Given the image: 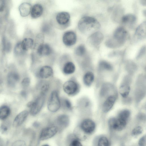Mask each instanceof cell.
Wrapping results in <instances>:
<instances>
[{
	"mask_svg": "<svg viewBox=\"0 0 146 146\" xmlns=\"http://www.w3.org/2000/svg\"><path fill=\"white\" fill-rule=\"evenodd\" d=\"M94 76L91 72H86L83 77V81L84 84L86 86H90L94 81Z\"/></svg>",
	"mask_w": 146,
	"mask_h": 146,
	"instance_id": "27",
	"label": "cell"
},
{
	"mask_svg": "<svg viewBox=\"0 0 146 146\" xmlns=\"http://www.w3.org/2000/svg\"><path fill=\"white\" fill-rule=\"evenodd\" d=\"M47 107L48 110L52 113L56 112L61 108L60 98L57 90H53L50 93L47 101Z\"/></svg>",
	"mask_w": 146,
	"mask_h": 146,
	"instance_id": "4",
	"label": "cell"
},
{
	"mask_svg": "<svg viewBox=\"0 0 146 146\" xmlns=\"http://www.w3.org/2000/svg\"><path fill=\"white\" fill-rule=\"evenodd\" d=\"M76 70V67L74 63L71 61L66 62L63 66L62 71L66 75H70L73 74Z\"/></svg>",
	"mask_w": 146,
	"mask_h": 146,
	"instance_id": "19",
	"label": "cell"
},
{
	"mask_svg": "<svg viewBox=\"0 0 146 146\" xmlns=\"http://www.w3.org/2000/svg\"><path fill=\"white\" fill-rule=\"evenodd\" d=\"M80 127L82 130L86 134H91L94 130L96 125L94 122L90 119H84L81 122Z\"/></svg>",
	"mask_w": 146,
	"mask_h": 146,
	"instance_id": "11",
	"label": "cell"
},
{
	"mask_svg": "<svg viewBox=\"0 0 146 146\" xmlns=\"http://www.w3.org/2000/svg\"><path fill=\"white\" fill-rule=\"evenodd\" d=\"M99 66L100 68L107 70H110L112 69V67L111 65L105 61L100 62L99 64Z\"/></svg>",
	"mask_w": 146,
	"mask_h": 146,
	"instance_id": "33",
	"label": "cell"
},
{
	"mask_svg": "<svg viewBox=\"0 0 146 146\" xmlns=\"http://www.w3.org/2000/svg\"><path fill=\"white\" fill-rule=\"evenodd\" d=\"M127 31L122 27H117L114 31L113 35L107 39L105 42L106 45L111 48H116L122 46L127 38Z\"/></svg>",
	"mask_w": 146,
	"mask_h": 146,
	"instance_id": "1",
	"label": "cell"
},
{
	"mask_svg": "<svg viewBox=\"0 0 146 146\" xmlns=\"http://www.w3.org/2000/svg\"><path fill=\"white\" fill-rule=\"evenodd\" d=\"M20 46L23 51H27L31 49L34 44L33 40L30 38H25L20 42Z\"/></svg>",
	"mask_w": 146,
	"mask_h": 146,
	"instance_id": "24",
	"label": "cell"
},
{
	"mask_svg": "<svg viewBox=\"0 0 146 146\" xmlns=\"http://www.w3.org/2000/svg\"><path fill=\"white\" fill-rule=\"evenodd\" d=\"M123 12V10L121 8L117 7L114 10L112 15V18L114 21H119L120 19L121 21L122 17V15Z\"/></svg>",
	"mask_w": 146,
	"mask_h": 146,
	"instance_id": "28",
	"label": "cell"
},
{
	"mask_svg": "<svg viewBox=\"0 0 146 146\" xmlns=\"http://www.w3.org/2000/svg\"><path fill=\"white\" fill-rule=\"evenodd\" d=\"M104 36L100 32L96 31L92 34L87 39V43L93 47L98 46L103 40Z\"/></svg>",
	"mask_w": 146,
	"mask_h": 146,
	"instance_id": "8",
	"label": "cell"
},
{
	"mask_svg": "<svg viewBox=\"0 0 146 146\" xmlns=\"http://www.w3.org/2000/svg\"><path fill=\"white\" fill-rule=\"evenodd\" d=\"M70 18V15L68 13L66 12H62L58 13L56 17L57 22L61 25L67 24L69 21Z\"/></svg>",
	"mask_w": 146,
	"mask_h": 146,
	"instance_id": "16",
	"label": "cell"
},
{
	"mask_svg": "<svg viewBox=\"0 0 146 146\" xmlns=\"http://www.w3.org/2000/svg\"><path fill=\"white\" fill-rule=\"evenodd\" d=\"M138 144L139 146H146L145 135L142 136L139 140Z\"/></svg>",
	"mask_w": 146,
	"mask_h": 146,
	"instance_id": "42",
	"label": "cell"
},
{
	"mask_svg": "<svg viewBox=\"0 0 146 146\" xmlns=\"http://www.w3.org/2000/svg\"><path fill=\"white\" fill-rule=\"evenodd\" d=\"M24 51L22 50L20 46V42L18 43L15 46L14 49V52L16 54H22Z\"/></svg>",
	"mask_w": 146,
	"mask_h": 146,
	"instance_id": "40",
	"label": "cell"
},
{
	"mask_svg": "<svg viewBox=\"0 0 146 146\" xmlns=\"http://www.w3.org/2000/svg\"><path fill=\"white\" fill-rule=\"evenodd\" d=\"M46 96L39 94L34 100L27 103V106L31 115L35 116L40 112L44 105Z\"/></svg>",
	"mask_w": 146,
	"mask_h": 146,
	"instance_id": "3",
	"label": "cell"
},
{
	"mask_svg": "<svg viewBox=\"0 0 146 146\" xmlns=\"http://www.w3.org/2000/svg\"><path fill=\"white\" fill-rule=\"evenodd\" d=\"M143 14H144V15L145 16L146 15V11L145 10L143 11Z\"/></svg>",
	"mask_w": 146,
	"mask_h": 146,
	"instance_id": "46",
	"label": "cell"
},
{
	"mask_svg": "<svg viewBox=\"0 0 146 146\" xmlns=\"http://www.w3.org/2000/svg\"><path fill=\"white\" fill-rule=\"evenodd\" d=\"M61 108L65 111H71L73 109V106L70 100L66 98H60Z\"/></svg>",
	"mask_w": 146,
	"mask_h": 146,
	"instance_id": "25",
	"label": "cell"
},
{
	"mask_svg": "<svg viewBox=\"0 0 146 146\" xmlns=\"http://www.w3.org/2000/svg\"><path fill=\"white\" fill-rule=\"evenodd\" d=\"M141 4L144 6H145L146 5V0H142L140 1Z\"/></svg>",
	"mask_w": 146,
	"mask_h": 146,
	"instance_id": "45",
	"label": "cell"
},
{
	"mask_svg": "<svg viewBox=\"0 0 146 146\" xmlns=\"http://www.w3.org/2000/svg\"><path fill=\"white\" fill-rule=\"evenodd\" d=\"M11 111L9 107L3 105L0 107V120H5L10 114Z\"/></svg>",
	"mask_w": 146,
	"mask_h": 146,
	"instance_id": "26",
	"label": "cell"
},
{
	"mask_svg": "<svg viewBox=\"0 0 146 146\" xmlns=\"http://www.w3.org/2000/svg\"><path fill=\"white\" fill-rule=\"evenodd\" d=\"M130 88L129 86L126 84L121 85L119 88V92L121 96L125 98L129 94Z\"/></svg>",
	"mask_w": 146,
	"mask_h": 146,
	"instance_id": "29",
	"label": "cell"
},
{
	"mask_svg": "<svg viewBox=\"0 0 146 146\" xmlns=\"http://www.w3.org/2000/svg\"><path fill=\"white\" fill-rule=\"evenodd\" d=\"M56 121L58 129V128H64L67 127L69 124V117L66 114H60L56 117Z\"/></svg>",
	"mask_w": 146,
	"mask_h": 146,
	"instance_id": "14",
	"label": "cell"
},
{
	"mask_svg": "<svg viewBox=\"0 0 146 146\" xmlns=\"http://www.w3.org/2000/svg\"><path fill=\"white\" fill-rule=\"evenodd\" d=\"M68 146H83L79 139L75 136L70 140Z\"/></svg>",
	"mask_w": 146,
	"mask_h": 146,
	"instance_id": "35",
	"label": "cell"
},
{
	"mask_svg": "<svg viewBox=\"0 0 146 146\" xmlns=\"http://www.w3.org/2000/svg\"><path fill=\"white\" fill-rule=\"evenodd\" d=\"M86 48L83 44H80L78 46L75 50V53L78 56H81L85 53Z\"/></svg>",
	"mask_w": 146,
	"mask_h": 146,
	"instance_id": "32",
	"label": "cell"
},
{
	"mask_svg": "<svg viewBox=\"0 0 146 146\" xmlns=\"http://www.w3.org/2000/svg\"><path fill=\"white\" fill-rule=\"evenodd\" d=\"M116 100V97L114 96H109L104 102L102 107L104 112L106 113L109 111L113 106Z\"/></svg>",
	"mask_w": 146,
	"mask_h": 146,
	"instance_id": "18",
	"label": "cell"
},
{
	"mask_svg": "<svg viewBox=\"0 0 146 146\" xmlns=\"http://www.w3.org/2000/svg\"><path fill=\"white\" fill-rule=\"evenodd\" d=\"M146 21L142 23L137 28L133 36L134 41L141 40L146 38Z\"/></svg>",
	"mask_w": 146,
	"mask_h": 146,
	"instance_id": "12",
	"label": "cell"
},
{
	"mask_svg": "<svg viewBox=\"0 0 146 146\" xmlns=\"http://www.w3.org/2000/svg\"><path fill=\"white\" fill-rule=\"evenodd\" d=\"M58 129L56 125L48 126L43 128L41 131L39 136L40 140H46L54 136L58 132Z\"/></svg>",
	"mask_w": 146,
	"mask_h": 146,
	"instance_id": "6",
	"label": "cell"
},
{
	"mask_svg": "<svg viewBox=\"0 0 146 146\" xmlns=\"http://www.w3.org/2000/svg\"><path fill=\"white\" fill-rule=\"evenodd\" d=\"M0 146H5L4 141L1 137H0Z\"/></svg>",
	"mask_w": 146,
	"mask_h": 146,
	"instance_id": "44",
	"label": "cell"
},
{
	"mask_svg": "<svg viewBox=\"0 0 146 146\" xmlns=\"http://www.w3.org/2000/svg\"><path fill=\"white\" fill-rule=\"evenodd\" d=\"M50 88V83L48 81H41L38 86L39 94L46 96Z\"/></svg>",
	"mask_w": 146,
	"mask_h": 146,
	"instance_id": "23",
	"label": "cell"
},
{
	"mask_svg": "<svg viewBox=\"0 0 146 146\" xmlns=\"http://www.w3.org/2000/svg\"><path fill=\"white\" fill-rule=\"evenodd\" d=\"M6 3L5 1L0 0V14H3L6 9Z\"/></svg>",
	"mask_w": 146,
	"mask_h": 146,
	"instance_id": "39",
	"label": "cell"
},
{
	"mask_svg": "<svg viewBox=\"0 0 146 146\" xmlns=\"http://www.w3.org/2000/svg\"><path fill=\"white\" fill-rule=\"evenodd\" d=\"M10 123L8 121H5L0 125V132L3 135L8 133L10 129Z\"/></svg>",
	"mask_w": 146,
	"mask_h": 146,
	"instance_id": "30",
	"label": "cell"
},
{
	"mask_svg": "<svg viewBox=\"0 0 146 146\" xmlns=\"http://www.w3.org/2000/svg\"><path fill=\"white\" fill-rule=\"evenodd\" d=\"M31 83V80L29 77H26L22 80L21 84L22 87L24 89L27 88L30 85Z\"/></svg>",
	"mask_w": 146,
	"mask_h": 146,
	"instance_id": "38",
	"label": "cell"
},
{
	"mask_svg": "<svg viewBox=\"0 0 146 146\" xmlns=\"http://www.w3.org/2000/svg\"><path fill=\"white\" fill-rule=\"evenodd\" d=\"M136 20L135 16L131 14H128L123 15L121 20L123 24L129 27L133 26L135 23Z\"/></svg>",
	"mask_w": 146,
	"mask_h": 146,
	"instance_id": "20",
	"label": "cell"
},
{
	"mask_svg": "<svg viewBox=\"0 0 146 146\" xmlns=\"http://www.w3.org/2000/svg\"><path fill=\"white\" fill-rule=\"evenodd\" d=\"M98 146H109V141L108 139L103 136L99 139Z\"/></svg>",
	"mask_w": 146,
	"mask_h": 146,
	"instance_id": "34",
	"label": "cell"
},
{
	"mask_svg": "<svg viewBox=\"0 0 146 146\" xmlns=\"http://www.w3.org/2000/svg\"><path fill=\"white\" fill-rule=\"evenodd\" d=\"M77 36L76 33L71 31L65 32L63 35L62 41L65 45L71 46L74 45L76 42Z\"/></svg>",
	"mask_w": 146,
	"mask_h": 146,
	"instance_id": "13",
	"label": "cell"
},
{
	"mask_svg": "<svg viewBox=\"0 0 146 146\" xmlns=\"http://www.w3.org/2000/svg\"><path fill=\"white\" fill-rule=\"evenodd\" d=\"M41 146H50L48 144H45L42 145Z\"/></svg>",
	"mask_w": 146,
	"mask_h": 146,
	"instance_id": "47",
	"label": "cell"
},
{
	"mask_svg": "<svg viewBox=\"0 0 146 146\" xmlns=\"http://www.w3.org/2000/svg\"><path fill=\"white\" fill-rule=\"evenodd\" d=\"M146 47L145 46H143L140 50L137 56V58H141L145 53Z\"/></svg>",
	"mask_w": 146,
	"mask_h": 146,
	"instance_id": "41",
	"label": "cell"
},
{
	"mask_svg": "<svg viewBox=\"0 0 146 146\" xmlns=\"http://www.w3.org/2000/svg\"><path fill=\"white\" fill-rule=\"evenodd\" d=\"M100 27V24L97 20L94 18L88 16L82 17L78 24L79 29L83 33H93L99 29Z\"/></svg>",
	"mask_w": 146,
	"mask_h": 146,
	"instance_id": "2",
	"label": "cell"
},
{
	"mask_svg": "<svg viewBox=\"0 0 146 146\" xmlns=\"http://www.w3.org/2000/svg\"><path fill=\"white\" fill-rule=\"evenodd\" d=\"M20 78L19 75L16 72H10L7 76V83L9 86L14 87L19 80Z\"/></svg>",
	"mask_w": 146,
	"mask_h": 146,
	"instance_id": "15",
	"label": "cell"
},
{
	"mask_svg": "<svg viewBox=\"0 0 146 146\" xmlns=\"http://www.w3.org/2000/svg\"><path fill=\"white\" fill-rule=\"evenodd\" d=\"M21 94L22 96L24 97H26L27 95V92L24 90H23L21 92Z\"/></svg>",
	"mask_w": 146,
	"mask_h": 146,
	"instance_id": "43",
	"label": "cell"
},
{
	"mask_svg": "<svg viewBox=\"0 0 146 146\" xmlns=\"http://www.w3.org/2000/svg\"><path fill=\"white\" fill-rule=\"evenodd\" d=\"M10 146H27L25 141L21 139H16L13 141Z\"/></svg>",
	"mask_w": 146,
	"mask_h": 146,
	"instance_id": "36",
	"label": "cell"
},
{
	"mask_svg": "<svg viewBox=\"0 0 146 146\" xmlns=\"http://www.w3.org/2000/svg\"><path fill=\"white\" fill-rule=\"evenodd\" d=\"M78 83L75 80L72 79L65 82L62 86L64 92L70 96H74L77 94L80 90Z\"/></svg>",
	"mask_w": 146,
	"mask_h": 146,
	"instance_id": "5",
	"label": "cell"
},
{
	"mask_svg": "<svg viewBox=\"0 0 146 146\" xmlns=\"http://www.w3.org/2000/svg\"><path fill=\"white\" fill-rule=\"evenodd\" d=\"M29 111L23 110L18 113L14 118L12 124L14 128H18L21 126L27 118L29 114Z\"/></svg>",
	"mask_w": 146,
	"mask_h": 146,
	"instance_id": "9",
	"label": "cell"
},
{
	"mask_svg": "<svg viewBox=\"0 0 146 146\" xmlns=\"http://www.w3.org/2000/svg\"><path fill=\"white\" fill-rule=\"evenodd\" d=\"M51 49L50 46L46 44L42 43L39 45L37 48V52L40 56H47L50 54Z\"/></svg>",
	"mask_w": 146,
	"mask_h": 146,
	"instance_id": "17",
	"label": "cell"
},
{
	"mask_svg": "<svg viewBox=\"0 0 146 146\" xmlns=\"http://www.w3.org/2000/svg\"><path fill=\"white\" fill-rule=\"evenodd\" d=\"M143 131L142 128L138 126L134 128L132 131L131 135L133 136H136L141 134Z\"/></svg>",
	"mask_w": 146,
	"mask_h": 146,
	"instance_id": "37",
	"label": "cell"
},
{
	"mask_svg": "<svg viewBox=\"0 0 146 146\" xmlns=\"http://www.w3.org/2000/svg\"><path fill=\"white\" fill-rule=\"evenodd\" d=\"M52 68L48 65H44L41 67L37 72V75L39 78L46 79L51 77L53 74Z\"/></svg>",
	"mask_w": 146,
	"mask_h": 146,
	"instance_id": "10",
	"label": "cell"
},
{
	"mask_svg": "<svg viewBox=\"0 0 146 146\" xmlns=\"http://www.w3.org/2000/svg\"><path fill=\"white\" fill-rule=\"evenodd\" d=\"M43 8L40 4H35L32 7L31 14L32 18L34 19L40 17L43 12Z\"/></svg>",
	"mask_w": 146,
	"mask_h": 146,
	"instance_id": "22",
	"label": "cell"
},
{
	"mask_svg": "<svg viewBox=\"0 0 146 146\" xmlns=\"http://www.w3.org/2000/svg\"><path fill=\"white\" fill-rule=\"evenodd\" d=\"M130 114V113L129 110H125L121 111L119 113L117 117L127 121Z\"/></svg>",
	"mask_w": 146,
	"mask_h": 146,
	"instance_id": "31",
	"label": "cell"
},
{
	"mask_svg": "<svg viewBox=\"0 0 146 146\" xmlns=\"http://www.w3.org/2000/svg\"><path fill=\"white\" fill-rule=\"evenodd\" d=\"M127 122L117 117L110 119L108 121V124L111 128L116 131H119L125 127Z\"/></svg>",
	"mask_w": 146,
	"mask_h": 146,
	"instance_id": "7",
	"label": "cell"
},
{
	"mask_svg": "<svg viewBox=\"0 0 146 146\" xmlns=\"http://www.w3.org/2000/svg\"><path fill=\"white\" fill-rule=\"evenodd\" d=\"M31 4L28 3H23L19 7V9L21 16L25 17L28 16L31 13L32 9Z\"/></svg>",
	"mask_w": 146,
	"mask_h": 146,
	"instance_id": "21",
	"label": "cell"
}]
</instances>
